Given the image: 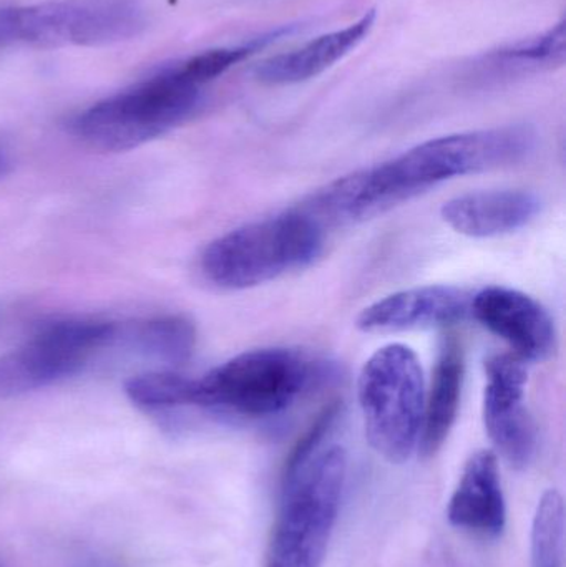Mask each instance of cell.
I'll return each instance as SVG.
<instances>
[{"label": "cell", "mask_w": 566, "mask_h": 567, "mask_svg": "<svg viewBox=\"0 0 566 567\" xmlns=\"http://www.w3.org/2000/svg\"><path fill=\"white\" fill-rule=\"evenodd\" d=\"M532 146L534 135L524 126L429 140L388 162L336 179L312 198L308 212L332 223L366 221L449 179L517 163Z\"/></svg>", "instance_id": "cell-1"}, {"label": "cell", "mask_w": 566, "mask_h": 567, "mask_svg": "<svg viewBox=\"0 0 566 567\" xmlns=\"http://www.w3.org/2000/svg\"><path fill=\"white\" fill-rule=\"evenodd\" d=\"M202 100L203 86L186 79L178 63H173L83 110L70 128L96 152H130L185 123Z\"/></svg>", "instance_id": "cell-2"}, {"label": "cell", "mask_w": 566, "mask_h": 567, "mask_svg": "<svg viewBox=\"0 0 566 567\" xmlns=\"http://www.w3.org/2000/svg\"><path fill=\"white\" fill-rule=\"evenodd\" d=\"M325 248L322 225L308 212L249 223L209 243L203 275L225 290H246L311 266Z\"/></svg>", "instance_id": "cell-3"}, {"label": "cell", "mask_w": 566, "mask_h": 567, "mask_svg": "<svg viewBox=\"0 0 566 567\" xmlns=\"http://www.w3.org/2000/svg\"><path fill=\"white\" fill-rule=\"evenodd\" d=\"M348 475L342 446H322L282 476V498L266 567H322Z\"/></svg>", "instance_id": "cell-4"}, {"label": "cell", "mask_w": 566, "mask_h": 567, "mask_svg": "<svg viewBox=\"0 0 566 567\" xmlns=\"http://www.w3.org/2000/svg\"><path fill=\"white\" fill-rule=\"evenodd\" d=\"M358 400L366 439L382 458L401 465L418 450L424 416L425 380L411 347L389 343L362 365Z\"/></svg>", "instance_id": "cell-5"}, {"label": "cell", "mask_w": 566, "mask_h": 567, "mask_svg": "<svg viewBox=\"0 0 566 567\" xmlns=\"http://www.w3.org/2000/svg\"><path fill=\"white\" fill-rule=\"evenodd\" d=\"M145 13L132 0H47L0 9V49L112 45L135 39Z\"/></svg>", "instance_id": "cell-6"}, {"label": "cell", "mask_w": 566, "mask_h": 567, "mask_svg": "<svg viewBox=\"0 0 566 567\" xmlns=\"http://www.w3.org/2000/svg\"><path fill=\"white\" fill-rule=\"evenodd\" d=\"M316 379L315 363L296 350H249L196 379L195 405L249 419L278 415Z\"/></svg>", "instance_id": "cell-7"}, {"label": "cell", "mask_w": 566, "mask_h": 567, "mask_svg": "<svg viewBox=\"0 0 566 567\" xmlns=\"http://www.w3.org/2000/svg\"><path fill=\"white\" fill-rule=\"evenodd\" d=\"M116 323L62 320L43 327L19 349L0 357V400L35 392L75 375L103 347L112 346Z\"/></svg>", "instance_id": "cell-8"}, {"label": "cell", "mask_w": 566, "mask_h": 567, "mask_svg": "<svg viewBox=\"0 0 566 567\" xmlns=\"http://www.w3.org/2000/svg\"><path fill=\"white\" fill-rule=\"evenodd\" d=\"M485 373V430L512 466L525 468L537 452V430L525 406L527 362L515 353H498L487 360Z\"/></svg>", "instance_id": "cell-9"}, {"label": "cell", "mask_w": 566, "mask_h": 567, "mask_svg": "<svg viewBox=\"0 0 566 567\" xmlns=\"http://www.w3.org/2000/svg\"><path fill=\"white\" fill-rule=\"evenodd\" d=\"M471 313L525 362L550 359L557 349V330L550 313L522 290L485 287L472 297Z\"/></svg>", "instance_id": "cell-10"}, {"label": "cell", "mask_w": 566, "mask_h": 567, "mask_svg": "<svg viewBox=\"0 0 566 567\" xmlns=\"http://www.w3.org/2000/svg\"><path fill=\"white\" fill-rule=\"evenodd\" d=\"M471 300L461 287H411L362 309L358 327L366 333H395L454 326L471 313Z\"/></svg>", "instance_id": "cell-11"}, {"label": "cell", "mask_w": 566, "mask_h": 567, "mask_svg": "<svg viewBox=\"0 0 566 567\" xmlns=\"http://www.w3.org/2000/svg\"><path fill=\"white\" fill-rule=\"evenodd\" d=\"M542 209L537 195L524 189L467 193L442 206L445 225L467 238L488 239L511 235L531 225Z\"/></svg>", "instance_id": "cell-12"}, {"label": "cell", "mask_w": 566, "mask_h": 567, "mask_svg": "<svg viewBox=\"0 0 566 567\" xmlns=\"http://www.w3.org/2000/svg\"><path fill=\"white\" fill-rule=\"evenodd\" d=\"M447 518L455 528L481 538H497L504 532L507 505L497 455L491 450L474 453L465 463Z\"/></svg>", "instance_id": "cell-13"}, {"label": "cell", "mask_w": 566, "mask_h": 567, "mask_svg": "<svg viewBox=\"0 0 566 567\" xmlns=\"http://www.w3.org/2000/svg\"><path fill=\"white\" fill-rule=\"evenodd\" d=\"M375 19V10H368L344 29L325 33L299 49L265 60L256 66L255 76L268 85H292L315 79L364 42Z\"/></svg>", "instance_id": "cell-14"}, {"label": "cell", "mask_w": 566, "mask_h": 567, "mask_svg": "<svg viewBox=\"0 0 566 567\" xmlns=\"http://www.w3.org/2000/svg\"><path fill=\"white\" fill-rule=\"evenodd\" d=\"M464 375V350L457 339L445 337L439 350L431 390L425 392L424 416L418 446L422 455H435L451 435L461 409Z\"/></svg>", "instance_id": "cell-15"}, {"label": "cell", "mask_w": 566, "mask_h": 567, "mask_svg": "<svg viewBox=\"0 0 566 567\" xmlns=\"http://www.w3.org/2000/svg\"><path fill=\"white\" fill-rule=\"evenodd\" d=\"M119 340L146 359L178 367L195 352L196 329L186 317L163 316L130 327L116 326L113 343Z\"/></svg>", "instance_id": "cell-16"}, {"label": "cell", "mask_w": 566, "mask_h": 567, "mask_svg": "<svg viewBox=\"0 0 566 567\" xmlns=\"http://www.w3.org/2000/svg\"><path fill=\"white\" fill-rule=\"evenodd\" d=\"M566 59L565 20L547 32L531 39L521 40L487 56L488 66L505 72H527V70L552 69L564 65Z\"/></svg>", "instance_id": "cell-17"}, {"label": "cell", "mask_w": 566, "mask_h": 567, "mask_svg": "<svg viewBox=\"0 0 566 567\" xmlns=\"http://www.w3.org/2000/svg\"><path fill=\"white\" fill-rule=\"evenodd\" d=\"M125 393L133 405L148 412L195 405L196 379L175 372L143 373L126 380Z\"/></svg>", "instance_id": "cell-18"}, {"label": "cell", "mask_w": 566, "mask_h": 567, "mask_svg": "<svg viewBox=\"0 0 566 567\" xmlns=\"http://www.w3.org/2000/svg\"><path fill=\"white\" fill-rule=\"evenodd\" d=\"M565 505L557 489H550L538 502L532 525V567H564Z\"/></svg>", "instance_id": "cell-19"}, {"label": "cell", "mask_w": 566, "mask_h": 567, "mask_svg": "<svg viewBox=\"0 0 566 567\" xmlns=\"http://www.w3.org/2000/svg\"><path fill=\"white\" fill-rule=\"evenodd\" d=\"M338 416V403L326 406V409L322 410L321 415L312 422L308 432L299 439V442L296 443L292 452L289 453L288 460H286L285 475H289V473L295 472V470L299 468L306 460L311 458L318 450H321L322 446H325L326 436H329L331 430L335 429Z\"/></svg>", "instance_id": "cell-20"}, {"label": "cell", "mask_w": 566, "mask_h": 567, "mask_svg": "<svg viewBox=\"0 0 566 567\" xmlns=\"http://www.w3.org/2000/svg\"><path fill=\"white\" fill-rule=\"evenodd\" d=\"M10 172V158L2 148H0V179L6 178L7 173Z\"/></svg>", "instance_id": "cell-21"}, {"label": "cell", "mask_w": 566, "mask_h": 567, "mask_svg": "<svg viewBox=\"0 0 566 567\" xmlns=\"http://www.w3.org/2000/svg\"><path fill=\"white\" fill-rule=\"evenodd\" d=\"M0 567H6V566H3L2 563H0Z\"/></svg>", "instance_id": "cell-22"}]
</instances>
